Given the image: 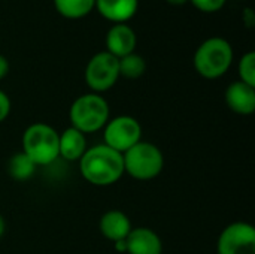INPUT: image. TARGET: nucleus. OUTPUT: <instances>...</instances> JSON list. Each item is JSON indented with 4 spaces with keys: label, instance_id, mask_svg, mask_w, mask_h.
<instances>
[{
    "label": "nucleus",
    "instance_id": "f257e3e1",
    "mask_svg": "<svg viewBox=\"0 0 255 254\" xmlns=\"http://www.w3.org/2000/svg\"><path fill=\"white\" fill-rule=\"evenodd\" d=\"M78 163L84 180L97 187L112 186L124 175L123 154L105 144L88 147Z\"/></svg>",
    "mask_w": 255,
    "mask_h": 254
},
{
    "label": "nucleus",
    "instance_id": "f03ea898",
    "mask_svg": "<svg viewBox=\"0 0 255 254\" xmlns=\"http://www.w3.org/2000/svg\"><path fill=\"white\" fill-rule=\"evenodd\" d=\"M232 43L224 37L203 40L194 52L193 64L196 72L206 79H218L229 72L233 63Z\"/></svg>",
    "mask_w": 255,
    "mask_h": 254
},
{
    "label": "nucleus",
    "instance_id": "7ed1b4c3",
    "mask_svg": "<svg viewBox=\"0 0 255 254\" xmlns=\"http://www.w3.org/2000/svg\"><path fill=\"white\" fill-rule=\"evenodd\" d=\"M109 118L111 111L106 99L93 91L76 97L69 109L70 126L84 135L102 130Z\"/></svg>",
    "mask_w": 255,
    "mask_h": 254
},
{
    "label": "nucleus",
    "instance_id": "20e7f679",
    "mask_svg": "<svg viewBox=\"0 0 255 254\" xmlns=\"http://www.w3.org/2000/svg\"><path fill=\"white\" fill-rule=\"evenodd\" d=\"M22 153L36 165L46 166L58 156V132L46 123L30 124L21 138Z\"/></svg>",
    "mask_w": 255,
    "mask_h": 254
},
{
    "label": "nucleus",
    "instance_id": "39448f33",
    "mask_svg": "<svg viewBox=\"0 0 255 254\" xmlns=\"http://www.w3.org/2000/svg\"><path fill=\"white\" fill-rule=\"evenodd\" d=\"M124 174L137 181H149L157 178L164 168V156L161 150L152 144L139 141L123 154Z\"/></svg>",
    "mask_w": 255,
    "mask_h": 254
},
{
    "label": "nucleus",
    "instance_id": "423d86ee",
    "mask_svg": "<svg viewBox=\"0 0 255 254\" xmlns=\"http://www.w3.org/2000/svg\"><path fill=\"white\" fill-rule=\"evenodd\" d=\"M139 141H142V127L140 123L131 115L109 118L103 127V144L121 154Z\"/></svg>",
    "mask_w": 255,
    "mask_h": 254
},
{
    "label": "nucleus",
    "instance_id": "0eeeda50",
    "mask_svg": "<svg viewBox=\"0 0 255 254\" xmlns=\"http://www.w3.org/2000/svg\"><path fill=\"white\" fill-rule=\"evenodd\" d=\"M84 76L87 85L93 90V93L102 94L111 90L120 78L118 58L108 51H100L94 54L87 63Z\"/></svg>",
    "mask_w": 255,
    "mask_h": 254
},
{
    "label": "nucleus",
    "instance_id": "6e6552de",
    "mask_svg": "<svg viewBox=\"0 0 255 254\" xmlns=\"http://www.w3.org/2000/svg\"><path fill=\"white\" fill-rule=\"evenodd\" d=\"M217 254H255V229L247 222H235L223 229Z\"/></svg>",
    "mask_w": 255,
    "mask_h": 254
},
{
    "label": "nucleus",
    "instance_id": "1a4fd4ad",
    "mask_svg": "<svg viewBox=\"0 0 255 254\" xmlns=\"http://www.w3.org/2000/svg\"><path fill=\"white\" fill-rule=\"evenodd\" d=\"M137 37L128 24H112L106 33V51L117 58L134 52Z\"/></svg>",
    "mask_w": 255,
    "mask_h": 254
},
{
    "label": "nucleus",
    "instance_id": "9d476101",
    "mask_svg": "<svg viewBox=\"0 0 255 254\" xmlns=\"http://www.w3.org/2000/svg\"><path fill=\"white\" fill-rule=\"evenodd\" d=\"M226 103L230 111L239 115H251L255 111V87L242 81L232 82L224 94Z\"/></svg>",
    "mask_w": 255,
    "mask_h": 254
},
{
    "label": "nucleus",
    "instance_id": "9b49d317",
    "mask_svg": "<svg viewBox=\"0 0 255 254\" xmlns=\"http://www.w3.org/2000/svg\"><path fill=\"white\" fill-rule=\"evenodd\" d=\"M127 254H161L163 243L149 228H133L126 238Z\"/></svg>",
    "mask_w": 255,
    "mask_h": 254
},
{
    "label": "nucleus",
    "instance_id": "f8f14e48",
    "mask_svg": "<svg viewBox=\"0 0 255 254\" xmlns=\"http://www.w3.org/2000/svg\"><path fill=\"white\" fill-rule=\"evenodd\" d=\"M99 229L106 240L112 243H118V241H124L128 237L133 226L126 213L120 210H111L100 217Z\"/></svg>",
    "mask_w": 255,
    "mask_h": 254
},
{
    "label": "nucleus",
    "instance_id": "ddd939ff",
    "mask_svg": "<svg viewBox=\"0 0 255 254\" xmlns=\"http://www.w3.org/2000/svg\"><path fill=\"white\" fill-rule=\"evenodd\" d=\"M139 7V0H96L94 9L112 24H127Z\"/></svg>",
    "mask_w": 255,
    "mask_h": 254
},
{
    "label": "nucleus",
    "instance_id": "4468645a",
    "mask_svg": "<svg viewBox=\"0 0 255 254\" xmlns=\"http://www.w3.org/2000/svg\"><path fill=\"white\" fill-rule=\"evenodd\" d=\"M87 135L76 130L75 127H67L64 132L58 133V156L69 162H79V159L87 151Z\"/></svg>",
    "mask_w": 255,
    "mask_h": 254
},
{
    "label": "nucleus",
    "instance_id": "2eb2a0df",
    "mask_svg": "<svg viewBox=\"0 0 255 254\" xmlns=\"http://www.w3.org/2000/svg\"><path fill=\"white\" fill-rule=\"evenodd\" d=\"M57 12L67 19H79L93 12L96 0H54Z\"/></svg>",
    "mask_w": 255,
    "mask_h": 254
},
{
    "label": "nucleus",
    "instance_id": "dca6fc26",
    "mask_svg": "<svg viewBox=\"0 0 255 254\" xmlns=\"http://www.w3.org/2000/svg\"><path fill=\"white\" fill-rule=\"evenodd\" d=\"M7 174L12 180L15 181H27L30 180L34 172H36V165L22 153H15L10 156V159L7 160Z\"/></svg>",
    "mask_w": 255,
    "mask_h": 254
},
{
    "label": "nucleus",
    "instance_id": "f3484780",
    "mask_svg": "<svg viewBox=\"0 0 255 254\" xmlns=\"http://www.w3.org/2000/svg\"><path fill=\"white\" fill-rule=\"evenodd\" d=\"M118 67H120V76L126 79H137L145 73L146 61L137 52H131L128 55L118 58Z\"/></svg>",
    "mask_w": 255,
    "mask_h": 254
},
{
    "label": "nucleus",
    "instance_id": "a211bd4d",
    "mask_svg": "<svg viewBox=\"0 0 255 254\" xmlns=\"http://www.w3.org/2000/svg\"><path fill=\"white\" fill-rule=\"evenodd\" d=\"M238 73H239V81L255 87V52L248 51L244 54L239 60L238 64Z\"/></svg>",
    "mask_w": 255,
    "mask_h": 254
},
{
    "label": "nucleus",
    "instance_id": "6ab92c4d",
    "mask_svg": "<svg viewBox=\"0 0 255 254\" xmlns=\"http://www.w3.org/2000/svg\"><path fill=\"white\" fill-rule=\"evenodd\" d=\"M197 10L205 13H215L221 10L227 0H188Z\"/></svg>",
    "mask_w": 255,
    "mask_h": 254
},
{
    "label": "nucleus",
    "instance_id": "aec40b11",
    "mask_svg": "<svg viewBox=\"0 0 255 254\" xmlns=\"http://www.w3.org/2000/svg\"><path fill=\"white\" fill-rule=\"evenodd\" d=\"M10 114V99L9 96L0 90V123L4 121Z\"/></svg>",
    "mask_w": 255,
    "mask_h": 254
},
{
    "label": "nucleus",
    "instance_id": "412c9836",
    "mask_svg": "<svg viewBox=\"0 0 255 254\" xmlns=\"http://www.w3.org/2000/svg\"><path fill=\"white\" fill-rule=\"evenodd\" d=\"M7 72H9V61L4 55L0 54V81L7 75Z\"/></svg>",
    "mask_w": 255,
    "mask_h": 254
},
{
    "label": "nucleus",
    "instance_id": "4be33fe9",
    "mask_svg": "<svg viewBox=\"0 0 255 254\" xmlns=\"http://www.w3.org/2000/svg\"><path fill=\"white\" fill-rule=\"evenodd\" d=\"M169 4H173V6H181V4H185L188 3V0H166Z\"/></svg>",
    "mask_w": 255,
    "mask_h": 254
},
{
    "label": "nucleus",
    "instance_id": "5701e85b",
    "mask_svg": "<svg viewBox=\"0 0 255 254\" xmlns=\"http://www.w3.org/2000/svg\"><path fill=\"white\" fill-rule=\"evenodd\" d=\"M4 231H6V223H4V219L0 216V238L4 235Z\"/></svg>",
    "mask_w": 255,
    "mask_h": 254
}]
</instances>
